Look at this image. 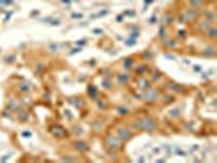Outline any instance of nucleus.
<instances>
[{"label": "nucleus", "mask_w": 217, "mask_h": 163, "mask_svg": "<svg viewBox=\"0 0 217 163\" xmlns=\"http://www.w3.org/2000/svg\"><path fill=\"white\" fill-rule=\"evenodd\" d=\"M175 155H180V157H184V155H186V152H184L183 149H178V147H176V149H175Z\"/></svg>", "instance_id": "10"}, {"label": "nucleus", "mask_w": 217, "mask_h": 163, "mask_svg": "<svg viewBox=\"0 0 217 163\" xmlns=\"http://www.w3.org/2000/svg\"><path fill=\"white\" fill-rule=\"evenodd\" d=\"M20 90H23V91H30L31 88H30V85H28V83H25V85H23V86L20 85Z\"/></svg>", "instance_id": "12"}, {"label": "nucleus", "mask_w": 217, "mask_h": 163, "mask_svg": "<svg viewBox=\"0 0 217 163\" xmlns=\"http://www.w3.org/2000/svg\"><path fill=\"white\" fill-rule=\"evenodd\" d=\"M127 80H129V77H127V74H126V75H124V74H121V75H119V82H121V83H127Z\"/></svg>", "instance_id": "9"}, {"label": "nucleus", "mask_w": 217, "mask_h": 163, "mask_svg": "<svg viewBox=\"0 0 217 163\" xmlns=\"http://www.w3.org/2000/svg\"><path fill=\"white\" fill-rule=\"evenodd\" d=\"M119 113H121V116H126L129 111H127V108H119Z\"/></svg>", "instance_id": "13"}, {"label": "nucleus", "mask_w": 217, "mask_h": 163, "mask_svg": "<svg viewBox=\"0 0 217 163\" xmlns=\"http://www.w3.org/2000/svg\"><path fill=\"white\" fill-rule=\"evenodd\" d=\"M137 126H139V129L152 132V130L155 129V121H152V119H148V118H142L137 121Z\"/></svg>", "instance_id": "1"}, {"label": "nucleus", "mask_w": 217, "mask_h": 163, "mask_svg": "<svg viewBox=\"0 0 217 163\" xmlns=\"http://www.w3.org/2000/svg\"><path fill=\"white\" fill-rule=\"evenodd\" d=\"M90 95L93 96V95H96V90H95V86H90Z\"/></svg>", "instance_id": "14"}, {"label": "nucleus", "mask_w": 217, "mask_h": 163, "mask_svg": "<svg viewBox=\"0 0 217 163\" xmlns=\"http://www.w3.org/2000/svg\"><path fill=\"white\" fill-rule=\"evenodd\" d=\"M207 31H209V33H207V38H209V39H215V34H217V31H215V26L212 25V26L209 28Z\"/></svg>", "instance_id": "6"}, {"label": "nucleus", "mask_w": 217, "mask_h": 163, "mask_svg": "<svg viewBox=\"0 0 217 163\" xmlns=\"http://www.w3.org/2000/svg\"><path fill=\"white\" fill-rule=\"evenodd\" d=\"M106 145L110 147V149H113V152L114 150H118V149H121V145H123V140L119 137H116V136H108L106 137Z\"/></svg>", "instance_id": "2"}, {"label": "nucleus", "mask_w": 217, "mask_h": 163, "mask_svg": "<svg viewBox=\"0 0 217 163\" xmlns=\"http://www.w3.org/2000/svg\"><path fill=\"white\" fill-rule=\"evenodd\" d=\"M118 134H119V139H121V140H127V139H131L132 136H134L132 130L124 129V127H118Z\"/></svg>", "instance_id": "3"}, {"label": "nucleus", "mask_w": 217, "mask_h": 163, "mask_svg": "<svg viewBox=\"0 0 217 163\" xmlns=\"http://www.w3.org/2000/svg\"><path fill=\"white\" fill-rule=\"evenodd\" d=\"M154 0H145V5H148V3H152Z\"/></svg>", "instance_id": "17"}, {"label": "nucleus", "mask_w": 217, "mask_h": 163, "mask_svg": "<svg viewBox=\"0 0 217 163\" xmlns=\"http://www.w3.org/2000/svg\"><path fill=\"white\" fill-rule=\"evenodd\" d=\"M158 96H160V93H158L157 90H150V88H147V93H145V100H147V101H155Z\"/></svg>", "instance_id": "4"}, {"label": "nucleus", "mask_w": 217, "mask_h": 163, "mask_svg": "<svg viewBox=\"0 0 217 163\" xmlns=\"http://www.w3.org/2000/svg\"><path fill=\"white\" fill-rule=\"evenodd\" d=\"M190 3H191L193 8H199V7L203 5V0H190Z\"/></svg>", "instance_id": "7"}, {"label": "nucleus", "mask_w": 217, "mask_h": 163, "mask_svg": "<svg viewBox=\"0 0 217 163\" xmlns=\"http://www.w3.org/2000/svg\"><path fill=\"white\" fill-rule=\"evenodd\" d=\"M77 52H80V47H75V49L70 51V54H77Z\"/></svg>", "instance_id": "15"}, {"label": "nucleus", "mask_w": 217, "mask_h": 163, "mask_svg": "<svg viewBox=\"0 0 217 163\" xmlns=\"http://www.w3.org/2000/svg\"><path fill=\"white\" fill-rule=\"evenodd\" d=\"M171 118H180V109H173V111H171Z\"/></svg>", "instance_id": "11"}, {"label": "nucleus", "mask_w": 217, "mask_h": 163, "mask_svg": "<svg viewBox=\"0 0 217 163\" xmlns=\"http://www.w3.org/2000/svg\"><path fill=\"white\" fill-rule=\"evenodd\" d=\"M123 65L126 67V69H129V67L132 65V57H127V59H124V61H123Z\"/></svg>", "instance_id": "8"}, {"label": "nucleus", "mask_w": 217, "mask_h": 163, "mask_svg": "<svg viewBox=\"0 0 217 163\" xmlns=\"http://www.w3.org/2000/svg\"><path fill=\"white\" fill-rule=\"evenodd\" d=\"M74 147L78 150V152H87V150H88V145L85 144V142H75Z\"/></svg>", "instance_id": "5"}, {"label": "nucleus", "mask_w": 217, "mask_h": 163, "mask_svg": "<svg viewBox=\"0 0 217 163\" xmlns=\"http://www.w3.org/2000/svg\"><path fill=\"white\" fill-rule=\"evenodd\" d=\"M157 21V18L155 17H152V18H148V23H150V25H154V23Z\"/></svg>", "instance_id": "16"}]
</instances>
